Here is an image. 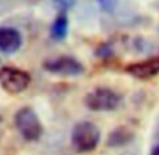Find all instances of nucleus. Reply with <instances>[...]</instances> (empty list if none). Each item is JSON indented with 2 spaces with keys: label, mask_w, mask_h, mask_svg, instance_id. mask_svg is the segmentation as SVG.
I'll use <instances>...</instances> for the list:
<instances>
[{
  "label": "nucleus",
  "mask_w": 159,
  "mask_h": 155,
  "mask_svg": "<svg viewBox=\"0 0 159 155\" xmlns=\"http://www.w3.org/2000/svg\"><path fill=\"white\" fill-rule=\"evenodd\" d=\"M70 143L78 154H87L96 149L100 143V130L92 121H79L70 134Z\"/></svg>",
  "instance_id": "1"
},
{
  "label": "nucleus",
  "mask_w": 159,
  "mask_h": 155,
  "mask_svg": "<svg viewBox=\"0 0 159 155\" xmlns=\"http://www.w3.org/2000/svg\"><path fill=\"white\" fill-rule=\"evenodd\" d=\"M14 124L17 127L18 133L25 141H38L42 135V124L38 119V114L35 113L33 107L30 106H24L17 110L14 114Z\"/></svg>",
  "instance_id": "2"
},
{
  "label": "nucleus",
  "mask_w": 159,
  "mask_h": 155,
  "mask_svg": "<svg viewBox=\"0 0 159 155\" xmlns=\"http://www.w3.org/2000/svg\"><path fill=\"white\" fill-rule=\"evenodd\" d=\"M83 103L92 111H113L120 106L121 96L110 87H96L84 96Z\"/></svg>",
  "instance_id": "3"
},
{
  "label": "nucleus",
  "mask_w": 159,
  "mask_h": 155,
  "mask_svg": "<svg viewBox=\"0 0 159 155\" xmlns=\"http://www.w3.org/2000/svg\"><path fill=\"white\" fill-rule=\"evenodd\" d=\"M31 83V76L28 72L14 66L0 68V86L9 95H18L24 92Z\"/></svg>",
  "instance_id": "4"
},
{
  "label": "nucleus",
  "mask_w": 159,
  "mask_h": 155,
  "mask_svg": "<svg viewBox=\"0 0 159 155\" xmlns=\"http://www.w3.org/2000/svg\"><path fill=\"white\" fill-rule=\"evenodd\" d=\"M42 68L49 73L59 75V76L75 78L80 76L84 72V66L82 62H79L76 58L62 55V57L54 58V59H47L42 62Z\"/></svg>",
  "instance_id": "5"
},
{
  "label": "nucleus",
  "mask_w": 159,
  "mask_h": 155,
  "mask_svg": "<svg viewBox=\"0 0 159 155\" xmlns=\"http://www.w3.org/2000/svg\"><path fill=\"white\" fill-rule=\"evenodd\" d=\"M124 72L129 76L139 79V81H148L153 76L159 75V57H152L148 59L139 61V62H132L125 65Z\"/></svg>",
  "instance_id": "6"
},
{
  "label": "nucleus",
  "mask_w": 159,
  "mask_h": 155,
  "mask_svg": "<svg viewBox=\"0 0 159 155\" xmlns=\"http://www.w3.org/2000/svg\"><path fill=\"white\" fill-rule=\"evenodd\" d=\"M23 44V35L13 27H0V51L4 54H14Z\"/></svg>",
  "instance_id": "7"
},
{
  "label": "nucleus",
  "mask_w": 159,
  "mask_h": 155,
  "mask_svg": "<svg viewBox=\"0 0 159 155\" xmlns=\"http://www.w3.org/2000/svg\"><path fill=\"white\" fill-rule=\"evenodd\" d=\"M132 138H134V131L129 130L128 127H117L114 128L113 131L108 134L107 140H106V144L107 147H123V145H127L128 143H131Z\"/></svg>",
  "instance_id": "8"
},
{
  "label": "nucleus",
  "mask_w": 159,
  "mask_h": 155,
  "mask_svg": "<svg viewBox=\"0 0 159 155\" xmlns=\"http://www.w3.org/2000/svg\"><path fill=\"white\" fill-rule=\"evenodd\" d=\"M69 31V20L66 13H59L51 26V37L55 41H63Z\"/></svg>",
  "instance_id": "9"
},
{
  "label": "nucleus",
  "mask_w": 159,
  "mask_h": 155,
  "mask_svg": "<svg viewBox=\"0 0 159 155\" xmlns=\"http://www.w3.org/2000/svg\"><path fill=\"white\" fill-rule=\"evenodd\" d=\"M52 4H54L61 13H66L68 10L75 7L76 0H52Z\"/></svg>",
  "instance_id": "10"
},
{
  "label": "nucleus",
  "mask_w": 159,
  "mask_h": 155,
  "mask_svg": "<svg viewBox=\"0 0 159 155\" xmlns=\"http://www.w3.org/2000/svg\"><path fill=\"white\" fill-rule=\"evenodd\" d=\"M99 4L104 12L111 13L114 12V9L117 7V0H99Z\"/></svg>",
  "instance_id": "11"
},
{
  "label": "nucleus",
  "mask_w": 159,
  "mask_h": 155,
  "mask_svg": "<svg viewBox=\"0 0 159 155\" xmlns=\"http://www.w3.org/2000/svg\"><path fill=\"white\" fill-rule=\"evenodd\" d=\"M151 155H159V145L153 147L152 151H151Z\"/></svg>",
  "instance_id": "12"
},
{
  "label": "nucleus",
  "mask_w": 159,
  "mask_h": 155,
  "mask_svg": "<svg viewBox=\"0 0 159 155\" xmlns=\"http://www.w3.org/2000/svg\"><path fill=\"white\" fill-rule=\"evenodd\" d=\"M2 120H3V117H2V114H0V123H2Z\"/></svg>",
  "instance_id": "13"
}]
</instances>
